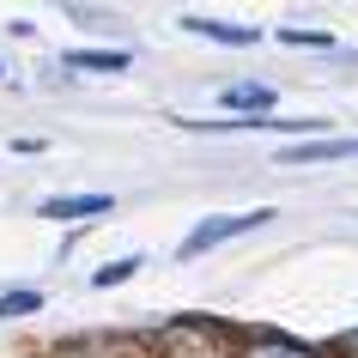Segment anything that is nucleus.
Here are the masks:
<instances>
[{
    "label": "nucleus",
    "instance_id": "1",
    "mask_svg": "<svg viewBox=\"0 0 358 358\" xmlns=\"http://www.w3.org/2000/svg\"><path fill=\"white\" fill-rule=\"evenodd\" d=\"M164 358H237V352H231V334L213 322H170Z\"/></svg>",
    "mask_w": 358,
    "mask_h": 358
},
{
    "label": "nucleus",
    "instance_id": "2",
    "mask_svg": "<svg viewBox=\"0 0 358 358\" xmlns=\"http://www.w3.org/2000/svg\"><path fill=\"white\" fill-rule=\"evenodd\" d=\"M273 213L267 207H255V213H225V219H201V225L182 237V262H194V255H207L213 243H231V237H243V231H255V225H267Z\"/></svg>",
    "mask_w": 358,
    "mask_h": 358
},
{
    "label": "nucleus",
    "instance_id": "3",
    "mask_svg": "<svg viewBox=\"0 0 358 358\" xmlns=\"http://www.w3.org/2000/svg\"><path fill=\"white\" fill-rule=\"evenodd\" d=\"M97 213H115L110 194H55V201H43V219H55V225H79V219H97Z\"/></svg>",
    "mask_w": 358,
    "mask_h": 358
},
{
    "label": "nucleus",
    "instance_id": "4",
    "mask_svg": "<svg viewBox=\"0 0 358 358\" xmlns=\"http://www.w3.org/2000/svg\"><path fill=\"white\" fill-rule=\"evenodd\" d=\"M334 158H358V140H316V146L280 152V164H334Z\"/></svg>",
    "mask_w": 358,
    "mask_h": 358
},
{
    "label": "nucleus",
    "instance_id": "5",
    "mask_svg": "<svg viewBox=\"0 0 358 358\" xmlns=\"http://www.w3.org/2000/svg\"><path fill=\"white\" fill-rule=\"evenodd\" d=\"M67 67H79V73H122L128 67V49H73Z\"/></svg>",
    "mask_w": 358,
    "mask_h": 358
},
{
    "label": "nucleus",
    "instance_id": "6",
    "mask_svg": "<svg viewBox=\"0 0 358 358\" xmlns=\"http://www.w3.org/2000/svg\"><path fill=\"white\" fill-rule=\"evenodd\" d=\"M182 31H194V37H213V43H255V31H243V24H213V19H182Z\"/></svg>",
    "mask_w": 358,
    "mask_h": 358
},
{
    "label": "nucleus",
    "instance_id": "7",
    "mask_svg": "<svg viewBox=\"0 0 358 358\" xmlns=\"http://www.w3.org/2000/svg\"><path fill=\"white\" fill-rule=\"evenodd\" d=\"M55 358H140V346H128V340H85V346H67Z\"/></svg>",
    "mask_w": 358,
    "mask_h": 358
},
{
    "label": "nucleus",
    "instance_id": "8",
    "mask_svg": "<svg viewBox=\"0 0 358 358\" xmlns=\"http://www.w3.org/2000/svg\"><path fill=\"white\" fill-rule=\"evenodd\" d=\"M225 103L231 110H273V92H267V85H231Z\"/></svg>",
    "mask_w": 358,
    "mask_h": 358
},
{
    "label": "nucleus",
    "instance_id": "9",
    "mask_svg": "<svg viewBox=\"0 0 358 358\" xmlns=\"http://www.w3.org/2000/svg\"><path fill=\"white\" fill-rule=\"evenodd\" d=\"M31 310H43V298H37V292H0V322L31 316Z\"/></svg>",
    "mask_w": 358,
    "mask_h": 358
},
{
    "label": "nucleus",
    "instance_id": "10",
    "mask_svg": "<svg viewBox=\"0 0 358 358\" xmlns=\"http://www.w3.org/2000/svg\"><path fill=\"white\" fill-rule=\"evenodd\" d=\"M249 358H310L303 346H292V340H273V334H262L255 346H249Z\"/></svg>",
    "mask_w": 358,
    "mask_h": 358
},
{
    "label": "nucleus",
    "instance_id": "11",
    "mask_svg": "<svg viewBox=\"0 0 358 358\" xmlns=\"http://www.w3.org/2000/svg\"><path fill=\"white\" fill-rule=\"evenodd\" d=\"M134 273H140V255H128V262H115V267H97V280H92V285H103V292H110V285L134 280Z\"/></svg>",
    "mask_w": 358,
    "mask_h": 358
},
{
    "label": "nucleus",
    "instance_id": "12",
    "mask_svg": "<svg viewBox=\"0 0 358 358\" xmlns=\"http://www.w3.org/2000/svg\"><path fill=\"white\" fill-rule=\"evenodd\" d=\"M285 43H298V49H328L334 37H322V31H280Z\"/></svg>",
    "mask_w": 358,
    "mask_h": 358
},
{
    "label": "nucleus",
    "instance_id": "13",
    "mask_svg": "<svg viewBox=\"0 0 358 358\" xmlns=\"http://www.w3.org/2000/svg\"><path fill=\"white\" fill-rule=\"evenodd\" d=\"M340 352H358V334H346V340H340Z\"/></svg>",
    "mask_w": 358,
    "mask_h": 358
}]
</instances>
